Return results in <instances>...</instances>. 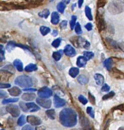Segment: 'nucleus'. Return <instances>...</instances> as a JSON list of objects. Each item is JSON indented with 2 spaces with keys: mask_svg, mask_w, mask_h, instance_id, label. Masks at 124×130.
I'll return each instance as SVG.
<instances>
[{
  "mask_svg": "<svg viewBox=\"0 0 124 130\" xmlns=\"http://www.w3.org/2000/svg\"><path fill=\"white\" fill-rule=\"evenodd\" d=\"M87 112L92 118H94V112L93 110V109L92 107L88 106L87 108Z\"/></svg>",
  "mask_w": 124,
  "mask_h": 130,
  "instance_id": "40",
  "label": "nucleus"
},
{
  "mask_svg": "<svg viewBox=\"0 0 124 130\" xmlns=\"http://www.w3.org/2000/svg\"><path fill=\"white\" fill-rule=\"evenodd\" d=\"M88 97L90 102L93 105H95V97L92 95L90 92L88 93Z\"/></svg>",
  "mask_w": 124,
  "mask_h": 130,
  "instance_id": "41",
  "label": "nucleus"
},
{
  "mask_svg": "<svg viewBox=\"0 0 124 130\" xmlns=\"http://www.w3.org/2000/svg\"><path fill=\"white\" fill-rule=\"evenodd\" d=\"M18 101V99H17V98H10V99H5V100H3L2 103L3 104H8V103H11V102H15Z\"/></svg>",
  "mask_w": 124,
  "mask_h": 130,
  "instance_id": "35",
  "label": "nucleus"
},
{
  "mask_svg": "<svg viewBox=\"0 0 124 130\" xmlns=\"http://www.w3.org/2000/svg\"><path fill=\"white\" fill-rule=\"evenodd\" d=\"M79 73V69L76 67H73L71 68L70 71H69V74H70V75L73 78H75L78 75Z\"/></svg>",
  "mask_w": 124,
  "mask_h": 130,
  "instance_id": "23",
  "label": "nucleus"
},
{
  "mask_svg": "<svg viewBox=\"0 0 124 130\" xmlns=\"http://www.w3.org/2000/svg\"><path fill=\"white\" fill-rule=\"evenodd\" d=\"M78 100L81 103H82L84 105L88 103L87 99L85 97H84L83 96H82V95H80V96H79Z\"/></svg>",
  "mask_w": 124,
  "mask_h": 130,
  "instance_id": "42",
  "label": "nucleus"
},
{
  "mask_svg": "<svg viewBox=\"0 0 124 130\" xmlns=\"http://www.w3.org/2000/svg\"><path fill=\"white\" fill-rule=\"evenodd\" d=\"M110 90L109 86L107 84H104L102 87L101 90L103 92H107Z\"/></svg>",
  "mask_w": 124,
  "mask_h": 130,
  "instance_id": "48",
  "label": "nucleus"
},
{
  "mask_svg": "<svg viewBox=\"0 0 124 130\" xmlns=\"http://www.w3.org/2000/svg\"><path fill=\"white\" fill-rule=\"evenodd\" d=\"M13 74L11 72L2 69L0 70V81L1 82H6L9 80L10 78L12 76Z\"/></svg>",
  "mask_w": 124,
  "mask_h": 130,
  "instance_id": "6",
  "label": "nucleus"
},
{
  "mask_svg": "<svg viewBox=\"0 0 124 130\" xmlns=\"http://www.w3.org/2000/svg\"><path fill=\"white\" fill-rule=\"evenodd\" d=\"M54 104L55 106L58 108L64 106L66 104V101L64 99H61L58 96L55 95L54 98Z\"/></svg>",
  "mask_w": 124,
  "mask_h": 130,
  "instance_id": "11",
  "label": "nucleus"
},
{
  "mask_svg": "<svg viewBox=\"0 0 124 130\" xmlns=\"http://www.w3.org/2000/svg\"><path fill=\"white\" fill-rule=\"evenodd\" d=\"M52 1H53V0H52Z\"/></svg>",
  "mask_w": 124,
  "mask_h": 130,
  "instance_id": "61",
  "label": "nucleus"
},
{
  "mask_svg": "<svg viewBox=\"0 0 124 130\" xmlns=\"http://www.w3.org/2000/svg\"><path fill=\"white\" fill-rule=\"evenodd\" d=\"M10 87H11L10 84L0 83V88H9Z\"/></svg>",
  "mask_w": 124,
  "mask_h": 130,
  "instance_id": "49",
  "label": "nucleus"
},
{
  "mask_svg": "<svg viewBox=\"0 0 124 130\" xmlns=\"http://www.w3.org/2000/svg\"><path fill=\"white\" fill-rule=\"evenodd\" d=\"M45 129H46V128L44 126H39L36 128V130H45Z\"/></svg>",
  "mask_w": 124,
  "mask_h": 130,
  "instance_id": "53",
  "label": "nucleus"
},
{
  "mask_svg": "<svg viewBox=\"0 0 124 130\" xmlns=\"http://www.w3.org/2000/svg\"><path fill=\"white\" fill-rule=\"evenodd\" d=\"M65 8H66V4L63 2H59L57 6V9L58 11L61 13H64Z\"/></svg>",
  "mask_w": 124,
  "mask_h": 130,
  "instance_id": "32",
  "label": "nucleus"
},
{
  "mask_svg": "<svg viewBox=\"0 0 124 130\" xmlns=\"http://www.w3.org/2000/svg\"><path fill=\"white\" fill-rule=\"evenodd\" d=\"M15 83L23 88L30 87L32 85V80L30 77L27 76H19L16 78L15 80Z\"/></svg>",
  "mask_w": 124,
  "mask_h": 130,
  "instance_id": "3",
  "label": "nucleus"
},
{
  "mask_svg": "<svg viewBox=\"0 0 124 130\" xmlns=\"http://www.w3.org/2000/svg\"><path fill=\"white\" fill-rule=\"evenodd\" d=\"M36 101L39 105L44 108H45V109H49L52 105L51 100L50 99H45L44 98H38L36 100Z\"/></svg>",
  "mask_w": 124,
  "mask_h": 130,
  "instance_id": "7",
  "label": "nucleus"
},
{
  "mask_svg": "<svg viewBox=\"0 0 124 130\" xmlns=\"http://www.w3.org/2000/svg\"><path fill=\"white\" fill-rule=\"evenodd\" d=\"M26 121V117L25 115H22L19 117V118L18 119V121H17V124L19 126H23V125H24L25 124Z\"/></svg>",
  "mask_w": 124,
  "mask_h": 130,
  "instance_id": "33",
  "label": "nucleus"
},
{
  "mask_svg": "<svg viewBox=\"0 0 124 130\" xmlns=\"http://www.w3.org/2000/svg\"><path fill=\"white\" fill-rule=\"evenodd\" d=\"M67 21L66 20L62 21L59 25L60 27L61 30H65V29L67 27Z\"/></svg>",
  "mask_w": 124,
  "mask_h": 130,
  "instance_id": "46",
  "label": "nucleus"
},
{
  "mask_svg": "<svg viewBox=\"0 0 124 130\" xmlns=\"http://www.w3.org/2000/svg\"><path fill=\"white\" fill-rule=\"evenodd\" d=\"M85 28L89 31H90L92 29V24L90 23H89L85 25Z\"/></svg>",
  "mask_w": 124,
  "mask_h": 130,
  "instance_id": "51",
  "label": "nucleus"
},
{
  "mask_svg": "<svg viewBox=\"0 0 124 130\" xmlns=\"http://www.w3.org/2000/svg\"><path fill=\"white\" fill-rule=\"evenodd\" d=\"M84 3V0H79L78 1V6L79 8H80L82 5V4Z\"/></svg>",
  "mask_w": 124,
  "mask_h": 130,
  "instance_id": "54",
  "label": "nucleus"
},
{
  "mask_svg": "<svg viewBox=\"0 0 124 130\" xmlns=\"http://www.w3.org/2000/svg\"><path fill=\"white\" fill-rule=\"evenodd\" d=\"M3 59H2L1 58H0V67L2 66L3 65Z\"/></svg>",
  "mask_w": 124,
  "mask_h": 130,
  "instance_id": "57",
  "label": "nucleus"
},
{
  "mask_svg": "<svg viewBox=\"0 0 124 130\" xmlns=\"http://www.w3.org/2000/svg\"><path fill=\"white\" fill-rule=\"evenodd\" d=\"M118 130H124V127H120L118 128Z\"/></svg>",
  "mask_w": 124,
  "mask_h": 130,
  "instance_id": "59",
  "label": "nucleus"
},
{
  "mask_svg": "<svg viewBox=\"0 0 124 130\" xmlns=\"http://www.w3.org/2000/svg\"><path fill=\"white\" fill-rule=\"evenodd\" d=\"M104 65L105 67L107 69V70L110 71L112 69V66L113 63V61L111 58H109L106 59L104 61Z\"/></svg>",
  "mask_w": 124,
  "mask_h": 130,
  "instance_id": "22",
  "label": "nucleus"
},
{
  "mask_svg": "<svg viewBox=\"0 0 124 130\" xmlns=\"http://www.w3.org/2000/svg\"><path fill=\"white\" fill-rule=\"evenodd\" d=\"M50 15V11L48 9H44L39 13V16L41 17L47 18Z\"/></svg>",
  "mask_w": 124,
  "mask_h": 130,
  "instance_id": "31",
  "label": "nucleus"
},
{
  "mask_svg": "<svg viewBox=\"0 0 124 130\" xmlns=\"http://www.w3.org/2000/svg\"><path fill=\"white\" fill-rule=\"evenodd\" d=\"M22 98L25 101H32L36 98V95L34 93H26L23 94Z\"/></svg>",
  "mask_w": 124,
  "mask_h": 130,
  "instance_id": "17",
  "label": "nucleus"
},
{
  "mask_svg": "<svg viewBox=\"0 0 124 130\" xmlns=\"http://www.w3.org/2000/svg\"><path fill=\"white\" fill-rule=\"evenodd\" d=\"M115 93L114 92L111 91V92H110L109 93H107V95H105L103 96L102 97V100H106L109 99L110 98L113 97L115 96Z\"/></svg>",
  "mask_w": 124,
  "mask_h": 130,
  "instance_id": "36",
  "label": "nucleus"
},
{
  "mask_svg": "<svg viewBox=\"0 0 124 130\" xmlns=\"http://www.w3.org/2000/svg\"><path fill=\"white\" fill-rule=\"evenodd\" d=\"M27 121L32 125H38L42 123L41 120L39 117L34 116V115H28L27 117Z\"/></svg>",
  "mask_w": 124,
  "mask_h": 130,
  "instance_id": "8",
  "label": "nucleus"
},
{
  "mask_svg": "<svg viewBox=\"0 0 124 130\" xmlns=\"http://www.w3.org/2000/svg\"><path fill=\"white\" fill-rule=\"evenodd\" d=\"M97 26L100 31L104 30L106 27V25L104 19L100 16H99L97 19Z\"/></svg>",
  "mask_w": 124,
  "mask_h": 130,
  "instance_id": "15",
  "label": "nucleus"
},
{
  "mask_svg": "<svg viewBox=\"0 0 124 130\" xmlns=\"http://www.w3.org/2000/svg\"><path fill=\"white\" fill-rule=\"evenodd\" d=\"M19 106H20V107H21V109H22V110H23V111H24V112H25L28 111V109H27L26 104V103H25L24 102H20L19 103Z\"/></svg>",
  "mask_w": 124,
  "mask_h": 130,
  "instance_id": "45",
  "label": "nucleus"
},
{
  "mask_svg": "<svg viewBox=\"0 0 124 130\" xmlns=\"http://www.w3.org/2000/svg\"><path fill=\"white\" fill-rule=\"evenodd\" d=\"M26 104L28 111H29L31 112H36L40 109V107L33 102L27 103H26Z\"/></svg>",
  "mask_w": 124,
  "mask_h": 130,
  "instance_id": "13",
  "label": "nucleus"
},
{
  "mask_svg": "<svg viewBox=\"0 0 124 130\" xmlns=\"http://www.w3.org/2000/svg\"><path fill=\"white\" fill-rule=\"evenodd\" d=\"M106 42H107V45L113 49H117L118 47V44H117V42L114 40L113 39L109 38H106Z\"/></svg>",
  "mask_w": 124,
  "mask_h": 130,
  "instance_id": "20",
  "label": "nucleus"
},
{
  "mask_svg": "<svg viewBox=\"0 0 124 130\" xmlns=\"http://www.w3.org/2000/svg\"><path fill=\"white\" fill-rule=\"evenodd\" d=\"M5 50L3 45H0V58L5 59Z\"/></svg>",
  "mask_w": 124,
  "mask_h": 130,
  "instance_id": "43",
  "label": "nucleus"
},
{
  "mask_svg": "<svg viewBox=\"0 0 124 130\" xmlns=\"http://www.w3.org/2000/svg\"><path fill=\"white\" fill-rule=\"evenodd\" d=\"M22 130H36V129H34L32 126L29 125H27L25 126Z\"/></svg>",
  "mask_w": 124,
  "mask_h": 130,
  "instance_id": "50",
  "label": "nucleus"
},
{
  "mask_svg": "<svg viewBox=\"0 0 124 130\" xmlns=\"http://www.w3.org/2000/svg\"><path fill=\"white\" fill-rule=\"evenodd\" d=\"M87 60L84 56H79L77 60V65L79 67H84L87 63Z\"/></svg>",
  "mask_w": 124,
  "mask_h": 130,
  "instance_id": "18",
  "label": "nucleus"
},
{
  "mask_svg": "<svg viewBox=\"0 0 124 130\" xmlns=\"http://www.w3.org/2000/svg\"><path fill=\"white\" fill-rule=\"evenodd\" d=\"M45 113L47 116V117L49 119H50L51 120H54L55 119L56 114H55V112L54 110L51 109V110H47L45 112Z\"/></svg>",
  "mask_w": 124,
  "mask_h": 130,
  "instance_id": "27",
  "label": "nucleus"
},
{
  "mask_svg": "<svg viewBox=\"0 0 124 130\" xmlns=\"http://www.w3.org/2000/svg\"><path fill=\"white\" fill-rule=\"evenodd\" d=\"M8 97V93H6L5 91L0 90V99H3L6 98Z\"/></svg>",
  "mask_w": 124,
  "mask_h": 130,
  "instance_id": "47",
  "label": "nucleus"
},
{
  "mask_svg": "<svg viewBox=\"0 0 124 130\" xmlns=\"http://www.w3.org/2000/svg\"><path fill=\"white\" fill-rule=\"evenodd\" d=\"M85 14H86V16L87 17V18L89 20H92L93 17H92V14H91V9L88 6H86V8H85Z\"/></svg>",
  "mask_w": 124,
  "mask_h": 130,
  "instance_id": "30",
  "label": "nucleus"
},
{
  "mask_svg": "<svg viewBox=\"0 0 124 130\" xmlns=\"http://www.w3.org/2000/svg\"><path fill=\"white\" fill-rule=\"evenodd\" d=\"M59 119L60 123L65 127H73L76 125L77 122L76 113L70 108H66L61 110Z\"/></svg>",
  "mask_w": 124,
  "mask_h": 130,
  "instance_id": "1",
  "label": "nucleus"
},
{
  "mask_svg": "<svg viewBox=\"0 0 124 130\" xmlns=\"http://www.w3.org/2000/svg\"><path fill=\"white\" fill-rule=\"evenodd\" d=\"M6 111L10 113L13 117H18L20 113V111L19 108L17 105L15 104H10L6 107Z\"/></svg>",
  "mask_w": 124,
  "mask_h": 130,
  "instance_id": "4",
  "label": "nucleus"
},
{
  "mask_svg": "<svg viewBox=\"0 0 124 130\" xmlns=\"http://www.w3.org/2000/svg\"><path fill=\"white\" fill-rule=\"evenodd\" d=\"M63 54V50H60L59 51L54 52L53 54V58L56 61H58L61 58V57Z\"/></svg>",
  "mask_w": 124,
  "mask_h": 130,
  "instance_id": "25",
  "label": "nucleus"
},
{
  "mask_svg": "<svg viewBox=\"0 0 124 130\" xmlns=\"http://www.w3.org/2000/svg\"><path fill=\"white\" fill-rule=\"evenodd\" d=\"M78 81L81 84H86L88 82L89 79L85 75H80L78 78Z\"/></svg>",
  "mask_w": 124,
  "mask_h": 130,
  "instance_id": "26",
  "label": "nucleus"
},
{
  "mask_svg": "<svg viewBox=\"0 0 124 130\" xmlns=\"http://www.w3.org/2000/svg\"><path fill=\"white\" fill-rule=\"evenodd\" d=\"M9 92L10 94V95L13 97H17L19 96L20 95H21L22 91L17 86H14L11 89L9 90Z\"/></svg>",
  "mask_w": 124,
  "mask_h": 130,
  "instance_id": "14",
  "label": "nucleus"
},
{
  "mask_svg": "<svg viewBox=\"0 0 124 130\" xmlns=\"http://www.w3.org/2000/svg\"><path fill=\"white\" fill-rule=\"evenodd\" d=\"M90 43H89V42H88V41H86V42H85V44H84L83 47L85 49H89V48H90Z\"/></svg>",
  "mask_w": 124,
  "mask_h": 130,
  "instance_id": "52",
  "label": "nucleus"
},
{
  "mask_svg": "<svg viewBox=\"0 0 124 130\" xmlns=\"http://www.w3.org/2000/svg\"><path fill=\"white\" fill-rule=\"evenodd\" d=\"M71 0H63V2H64L65 4H68L70 2Z\"/></svg>",
  "mask_w": 124,
  "mask_h": 130,
  "instance_id": "58",
  "label": "nucleus"
},
{
  "mask_svg": "<svg viewBox=\"0 0 124 130\" xmlns=\"http://www.w3.org/2000/svg\"><path fill=\"white\" fill-rule=\"evenodd\" d=\"M40 32L43 36H45L46 35H47L48 33H49L50 32V28L46 26H41L40 28Z\"/></svg>",
  "mask_w": 124,
  "mask_h": 130,
  "instance_id": "28",
  "label": "nucleus"
},
{
  "mask_svg": "<svg viewBox=\"0 0 124 130\" xmlns=\"http://www.w3.org/2000/svg\"><path fill=\"white\" fill-rule=\"evenodd\" d=\"M37 69H38V67L36 64L30 63V64H29L28 65H27V66L25 67V70L27 72H32L33 71L37 70Z\"/></svg>",
  "mask_w": 124,
  "mask_h": 130,
  "instance_id": "24",
  "label": "nucleus"
},
{
  "mask_svg": "<svg viewBox=\"0 0 124 130\" xmlns=\"http://www.w3.org/2000/svg\"><path fill=\"white\" fill-rule=\"evenodd\" d=\"M13 64L17 70L20 72L23 71V62L19 59H16L13 62Z\"/></svg>",
  "mask_w": 124,
  "mask_h": 130,
  "instance_id": "21",
  "label": "nucleus"
},
{
  "mask_svg": "<svg viewBox=\"0 0 124 130\" xmlns=\"http://www.w3.org/2000/svg\"><path fill=\"white\" fill-rule=\"evenodd\" d=\"M52 91L46 86L40 89L38 92V96L41 98H49L52 96Z\"/></svg>",
  "mask_w": 124,
  "mask_h": 130,
  "instance_id": "5",
  "label": "nucleus"
},
{
  "mask_svg": "<svg viewBox=\"0 0 124 130\" xmlns=\"http://www.w3.org/2000/svg\"><path fill=\"white\" fill-rule=\"evenodd\" d=\"M80 121L81 126L86 130H89L90 127V123L89 122L88 119L84 115H80Z\"/></svg>",
  "mask_w": 124,
  "mask_h": 130,
  "instance_id": "9",
  "label": "nucleus"
},
{
  "mask_svg": "<svg viewBox=\"0 0 124 130\" xmlns=\"http://www.w3.org/2000/svg\"><path fill=\"white\" fill-rule=\"evenodd\" d=\"M76 20H77L76 16L75 15H73L72 16V19L70 22V26H71V28L72 30L74 28V27L76 25Z\"/></svg>",
  "mask_w": 124,
  "mask_h": 130,
  "instance_id": "37",
  "label": "nucleus"
},
{
  "mask_svg": "<svg viewBox=\"0 0 124 130\" xmlns=\"http://www.w3.org/2000/svg\"><path fill=\"white\" fill-rule=\"evenodd\" d=\"M64 53L66 56L69 57H74L76 54L75 49L70 45L66 46L64 50Z\"/></svg>",
  "mask_w": 124,
  "mask_h": 130,
  "instance_id": "10",
  "label": "nucleus"
},
{
  "mask_svg": "<svg viewBox=\"0 0 124 130\" xmlns=\"http://www.w3.org/2000/svg\"><path fill=\"white\" fill-rule=\"evenodd\" d=\"M16 46H17V45L16 44V43L15 42L11 41H10L8 42V44L6 45V48L9 52H11L12 50Z\"/></svg>",
  "mask_w": 124,
  "mask_h": 130,
  "instance_id": "29",
  "label": "nucleus"
},
{
  "mask_svg": "<svg viewBox=\"0 0 124 130\" xmlns=\"http://www.w3.org/2000/svg\"><path fill=\"white\" fill-rule=\"evenodd\" d=\"M75 30V32L77 34H81L82 33L81 26L79 23H77L76 24Z\"/></svg>",
  "mask_w": 124,
  "mask_h": 130,
  "instance_id": "39",
  "label": "nucleus"
},
{
  "mask_svg": "<svg viewBox=\"0 0 124 130\" xmlns=\"http://www.w3.org/2000/svg\"><path fill=\"white\" fill-rule=\"evenodd\" d=\"M111 70L112 76L114 78L117 79H123L124 78V74L118 69L116 68H114Z\"/></svg>",
  "mask_w": 124,
  "mask_h": 130,
  "instance_id": "12",
  "label": "nucleus"
},
{
  "mask_svg": "<svg viewBox=\"0 0 124 130\" xmlns=\"http://www.w3.org/2000/svg\"><path fill=\"white\" fill-rule=\"evenodd\" d=\"M2 130H4V129H2Z\"/></svg>",
  "mask_w": 124,
  "mask_h": 130,
  "instance_id": "60",
  "label": "nucleus"
},
{
  "mask_svg": "<svg viewBox=\"0 0 124 130\" xmlns=\"http://www.w3.org/2000/svg\"><path fill=\"white\" fill-rule=\"evenodd\" d=\"M84 56L86 58L87 60H90L93 57L94 54L91 52H84Z\"/></svg>",
  "mask_w": 124,
  "mask_h": 130,
  "instance_id": "34",
  "label": "nucleus"
},
{
  "mask_svg": "<svg viewBox=\"0 0 124 130\" xmlns=\"http://www.w3.org/2000/svg\"><path fill=\"white\" fill-rule=\"evenodd\" d=\"M59 15L57 12H53L51 15V23L54 25H56L59 23Z\"/></svg>",
  "mask_w": 124,
  "mask_h": 130,
  "instance_id": "16",
  "label": "nucleus"
},
{
  "mask_svg": "<svg viewBox=\"0 0 124 130\" xmlns=\"http://www.w3.org/2000/svg\"><path fill=\"white\" fill-rule=\"evenodd\" d=\"M96 84L98 85H102L104 81V78L102 75L100 74H96L94 76Z\"/></svg>",
  "mask_w": 124,
  "mask_h": 130,
  "instance_id": "19",
  "label": "nucleus"
},
{
  "mask_svg": "<svg viewBox=\"0 0 124 130\" xmlns=\"http://www.w3.org/2000/svg\"><path fill=\"white\" fill-rule=\"evenodd\" d=\"M61 42V38H58L56 39L55 40H54L52 43V45L55 47V48H57L58 47V46L60 45Z\"/></svg>",
  "mask_w": 124,
  "mask_h": 130,
  "instance_id": "38",
  "label": "nucleus"
},
{
  "mask_svg": "<svg viewBox=\"0 0 124 130\" xmlns=\"http://www.w3.org/2000/svg\"><path fill=\"white\" fill-rule=\"evenodd\" d=\"M107 9L112 14H118L124 11V3L120 0H113L108 4Z\"/></svg>",
  "mask_w": 124,
  "mask_h": 130,
  "instance_id": "2",
  "label": "nucleus"
},
{
  "mask_svg": "<svg viewBox=\"0 0 124 130\" xmlns=\"http://www.w3.org/2000/svg\"><path fill=\"white\" fill-rule=\"evenodd\" d=\"M52 35L53 36L55 37L56 36L58 35V32L56 31V30H54L52 32Z\"/></svg>",
  "mask_w": 124,
  "mask_h": 130,
  "instance_id": "55",
  "label": "nucleus"
},
{
  "mask_svg": "<svg viewBox=\"0 0 124 130\" xmlns=\"http://www.w3.org/2000/svg\"><path fill=\"white\" fill-rule=\"evenodd\" d=\"M106 3V0H98L97 3L98 8H102Z\"/></svg>",
  "mask_w": 124,
  "mask_h": 130,
  "instance_id": "44",
  "label": "nucleus"
},
{
  "mask_svg": "<svg viewBox=\"0 0 124 130\" xmlns=\"http://www.w3.org/2000/svg\"><path fill=\"white\" fill-rule=\"evenodd\" d=\"M25 91H36L37 89H25L23 90Z\"/></svg>",
  "mask_w": 124,
  "mask_h": 130,
  "instance_id": "56",
  "label": "nucleus"
}]
</instances>
